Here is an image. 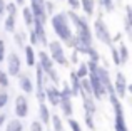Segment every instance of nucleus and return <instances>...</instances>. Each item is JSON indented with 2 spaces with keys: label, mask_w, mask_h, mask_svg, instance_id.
I'll return each instance as SVG.
<instances>
[{
  "label": "nucleus",
  "mask_w": 132,
  "mask_h": 131,
  "mask_svg": "<svg viewBox=\"0 0 132 131\" xmlns=\"http://www.w3.org/2000/svg\"><path fill=\"white\" fill-rule=\"evenodd\" d=\"M20 72V57L15 52L9 56V74L10 76H19Z\"/></svg>",
  "instance_id": "f257e3e1"
},
{
  "label": "nucleus",
  "mask_w": 132,
  "mask_h": 131,
  "mask_svg": "<svg viewBox=\"0 0 132 131\" xmlns=\"http://www.w3.org/2000/svg\"><path fill=\"white\" fill-rule=\"evenodd\" d=\"M15 113H17V116H20V118L27 116V113H29V104H27V99L23 98V96H17V99H15Z\"/></svg>",
  "instance_id": "f03ea898"
},
{
  "label": "nucleus",
  "mask_w": 132,
  "mask_h": 131,
  "mask_svg": "<svg viewBox=\"0 0 132 131\" xmlns=\"http://www.w3.org/2000/svg\"><path fill=\"white\" fill-rule=\"evenodd\" d=\"M50 50H52V57H54L57 62L60 64H65V59H64V52H62V47L59 42H52L50 44Z\"/></svg>",
  "instance_id": "7ed1b4c3"
},
{
  "label": "nucleus",
  "mask_w": 132,
  "mask_h": 131,
  "mask_svg": "<svg viewBox=\"0 0 132 131\" xmlns=\"http://www.w3.org/2000/svg\"><path fill=\"white\" fill-rule=\"evenodd\" d=\"M126 77H124V74H117V81H116V89H117V92H119V96L120 98H124V94H126Z\"/></svg>",
  "instance_id": "20e7f679"
},
{
  "label": "nucleus",
  "mask_w": 132,
  "mask_h": 131,
  "mask_svg": "<svg viewBox=\"0 0 132 131\" xmlns=\"http://www.w3.org/2000/svg\"><path fill=\"white\" fill-rule=\"evenodd\" d=\"M95 29H97V37H99L100 40L109 42V37H107V27L102 25V20H100V19L95 22Z\"/></svg>",
  "instance_id": "39448f33"
},
{
  "label": "nucleus",
  "mask_w": 132,
  "mask_h": 131,
  "mask_svg": "<svg viewBox=\"0 0 132 131\" xmlns=\"http://www.w3.org/2000/svg\"><path fill=\"white\" fill-rule=\"evenodd\" d=\"M47 96H48V101H50L52 104H59V103H60V98H62L55 88H47Z\"/></svg>",
  "instance_id": "423d86ee"
},
{
  "label": "nucleus",
  "mask_w": 132,
  "mask_h": 131,
  "mask_svg": "<svg viewBox=\"0 0 132 131\" xmlns=\"http://www.w3.org/2000/svg\"><path fill=\"white\" fill-rule=\"evenodd\" d=\"M20 88L25 92H32V81H30L29 76H20Z\"/></svg>",
  "instance_id": "0eeeda50"
},
{
  "label": "nucleus",
  "mask_w": 132,
  "mask_h": 131,
  "mask_svg": "<svg viewBox=\"0 0 132 131\" xmlns=\"http://www.w3.org/2000/svg\"><path fill=\"white\" fill-rule=\"evenodd\" d=\"M13 29H15V15L9 13V17L5 20V30L7 32H13Z\"/></svg>",
  "instance_id": "6e6552de"
},
{
  "label": "nucleus",
  "mask_w": 132,
  "mask_h": 131,
  "mask_svg": "<svg viewBox=\"0 0 132 131\" xmlns=\"http://www.w3.org/2000/svg\"><path fill=\"white\" fill-rule=\"evenodd\" d=\"M82 7H84L87 15H92V12H94V2L92 0H82Z\"/></svg>",
  "instance_id": "1a4fd4ad"
},
{
  "label": "nucleus",
  "mask_w": 132,
  "mask_h": 131,
  "mask_svg": "<svg viewBox=\"0 0 132 131\" xmlns=\"http://www.w3.org/2000/svg\"><path fill=\"white\" fill-rule=\"evenodd\" d=\"M23 49H25V54H27V64H29V66H34L35 61H34V50H32V47L27 46V47H23Z\"/></svg>",
  "instance_id": "9d476101"
},
{
  "label": "nucleus",
  "mask_w": 132,
  "mask_h": 131,
  "mask_svg": "<svg viewBox=\"0 0 132 131\" xmlns=\"http://www.w3.org/2000/svg\"><path fill=\"white\" fill-rule=\"evenodd\" d=\"M23 20H25L29 25H32V22H34V17H32V10L29 9V7H25L23 9Z\"/></svg>",
  "instance_id": "9b49d317"
},
{
  "label": "nucleus",
  "mask_w": 132,
  "mask_h": 131,
  "mask_svg": "<svg viewBox=\"0 0 132 131\" xmlns=\"http://www.w3.org/2000/svg\"><path fill=\"white\" fill-rule=\"evenodd\" d=\"M20 129H22V126H20V123L17 121V119L15 121H10L9 128H7V131H20Z\"/></svg>",
  "instance_id": "f8f14e48"
},
{
  "label": "nucleus",
  "mask_w": 132,
  "mask_h": 131,
  "mask_svg": "<svg viewBox=\"0 0 132 131\" xmlns=\"http://www.w3.org/2000/svg\"><path fill=\"white\" fill-rule=\"evenodd\" d=\"M119 47H120V56H119V57H122V59H120V62H126L127 57H129L127 49H126V46H124V44H119Z\"/></svg>",
  "instance_id": "ddd939ff"
},
{
  "label": "nucleus",
  "mask_w": 132,
  "mask_h": 131,
  "mask_svg": "<svg viewBox=\"0 0 132 131\" xmlns=\"http://www.w3.org/2000/svg\"><path fill=\"white\" fill-rule=\"evenodd\" d=\"M0 86H3V88L9 86V77H7V74L3 71H0Z\"/></svg>",
  "instance_id": "4468645a"
},
{
  "label": "nucleus",
  "mask_w": 132,
  "mask_h": 131,
  "mask_svg": "<svg viewBox=\"0 0 132 131\" xmlns=\"http://www.w3.org/2000/svg\"><path fill=\"white\" fill-rule=\"evenodd\" d=\"M7 101H9V96H7V92H0V109H2L3 106L7 104Z\"/></svg>",
  "instance_id": "2eb2a0df"
},
{
  "label": "nucleus",
  "mask_w": 132,
  "mask_h": 131,
  "mask_svg": "<svg viewBox=\"0 0 132 131\" xmlns=\"http://www.w3.org/2000/svg\"><path fill=\"white\" fill-rule=\"evenodd\" d=\"M3 56H5V44L3 40H0V62L3 61Z\"/></svg>",
  "instance_id": "dca6fc26"
},
{
  "label": "nucleus",
  "mask_w": 132,
  "mask_h": 131,
  "mask_svg": "<svg viewBox=\"0 0 132 131\" xmlns=\"http://www.w3.org/2000/svg\"><path fill=\"white\" fill-rule=\"evenodd\" d=\"M40 114H42L44 121H47V108H45V104H40Z\"/></svg>",
  "instance_id": "f3484780"
},
{
  "label": "nucleus",
  "mask_w": 132,
  "mask_h": 131,
  "mask_svg": "<svg viewBox=\"0 0 132 131\" xmlns=\"http://www.w3.org/2000/svg\"><path fill=\"white\" fill-rule=\"evenodd\" d=\"M87 74V66L85 64H80V71H79V77H84Z\"/></svg>",
  "instance_id": "a211bd4d"
},
{
  "label": "nucleus",
  "mask_w": 132,
  "mask_h": 131,
  "mask_svg": "<svg viewBox=\"0 0 132 131\" xmlns=\"http://www.w3.org/2000/svg\"><path fill=\"white\" fill-rule=\"evenodd\" d=\"M7 10H9V13H13V15H15V5H13V3H9V5H7Z\"/></svg>",
  "instance_id": "6ab92c4d"
},
{
  "label": "nucleus",
  "mask_w": 132,
  "mask_h": 131,
  "mask_svg": "<svg viewBox=\"0 0 132 131\" xmlns=\"http://www.w3.org/2000/svg\"><path fill=\"white\" fill-rule=\"evenodd\" d=\"M102 3L107 7V10H112V0H102Z\"/></svg>",
  "instance_id": "aec40b11"
},
{
  "label": "nucleus",
  "mask_w": 132,
  "mask_h": 131,
  "mask_svg": "<svg viewBox=\"0 0 132 131\" xmlns=\"http://www.w3.org/2000/svg\"><path fill=\"white\" fill-rule=\"evenodd\" d=\"M32 131H42V128H40V125H39L37 121L32 123Z\"/></svg>",
  "instance_id": "412c9836"
},
{
  "label": "nucleus",
  "mask_w": 132,
  "mask_h": 131,
  "mask_svg": "<svg viewBox=\"0 0 132 131\" xmlns=\"http://www.w3.org/2000/svg\"><path fill=\"white\" fill-rule=\"evenodd\" d=\"M70 126H72V129H74V131H80V128H79V125L75 121H70Z\"/></svg>",
  "instance_id": "4be33fe9"
},
{
  "label": "nucleus",
  "mask_w": 132,
  "mask_h": 131,
  "mask_svg": "<svg viewBox=\"0 0 132 131\" xmlns=\"http://www.w3.org/2000/svg\"><path fill=\"white\" fill-rule=\"evenodd\" d=\"M3 10H5V2H3V0H0V15L3 13Z\"/></svg>",
  "instance_id": "5701e85b"
},
{
  "label": "nucleus",
  "mask_w": 132,
  "mask_h": 131,
  "mask_svg": "<svg viewBox=\"0 0 132 131\" xmlns=\"http://www.w3.org/2000/svg\"><path fill=\"white\" fill-rule=\"evenodd\" d=\"M3 119H5V116H3V114H0V123H2Z\"/></svg>",
  "instance_id": "b1692460"
},
{
  "label": "nucleus",
  "mask_w": 132,
  "mask_h": 131,
  "mask_svg": "<svg viewBox=\"0 0 132 131\" xmlns=\"http://www.w3.org/2000/svg\"><path fill=\"white\" fill-rule=\"evenodd\" d=\"M17 2H19V3H23V0H17Z\"/></svg>",
  "instance_id": "393cba45"
}]
</instances>
